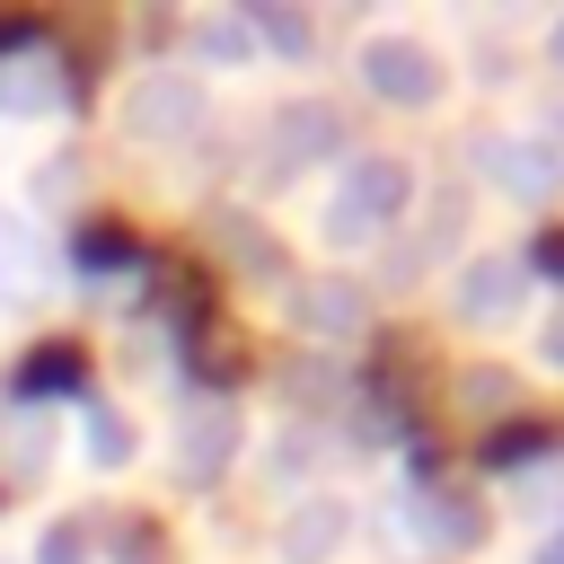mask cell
Segmentation results:
<instances>
[{
    "mask_svg": "<svg viewBox=\"0 0 564 564\" xmlns=\"http://www.w3.org/2000/svg\"><path fill=\"white\" fill-rule=\"evenodd\" d=\"M194 115H203V79H185V70H141L123 88V132L132 141H185Z\"/></svg>",
    "mask_w": 564,
    "mask_h": 564,
    "instance_id": "obj_1",
    "label": "cell"
},
{
    "mask_svg": "<svg viewBox=\"0 0 564 564\" xmlns=\"http://www.w3.org/2000/svg\"><path fill=\"white\" fill-rule=\"evenodd\" d=\"M62 115V62L53 53H0V123Z\"/></svg>",
    "mask_w": 564,
    "mask_h": 564,
    "instance_id": "obj_2",
    "label": "cell"
},
{
    "mask_svg": "<svg viewBox=\"0 0 564 564\" xmlns=\"http://www.w3.org/2000/svg\"><path fill=\"white\" fill-rule=\"evenodd\" d=\"M405 194V176L388 167V159H370V167H352L344 176V194H335V212H326V238H370L379 229V212Z\"/></svg>",
    "mask_w": 564,
    "mask_h": 564,
    "instance_id": "obj_3",
    "label": "cell"
},
{
    "mask_svg": "<svg viewBox=\"0 0 564 564\" xmlns=\"http://www.w3.org/2000/svg\"><path fill=\"white\" fill-rule=\"evenodd\" d=\"M220 458H229V405H185L176 414V476L203 485V476H220Z\"/></svg>",
    "mask_w": 564,
    "mask_h": 564,
    "instance_id": "obj_4",
    "label": "cell"
},
{
    "mask_svg": "<svg viewBox=\"0 0 564 564\" xmlns=\"http://www.w3.org/2000/svg\"><path fill=\"white\" fill-rule=\"evenodd\" d=\"M361 70L379 79V97H432V70H423L414 44H388V35H379V44L361 53Z\"/></svg>",
    "mask_w": 564,
    "mask_h": 564,
    "instance_id": "obj_5",
    "label": "cell"
},
{
    "mask_svg": "<svg viewBox=\"0 0 564 564\" xmlns=\"http://www.w3.org/2000/svg\"><path fill=\"white\" fill-rule=\"evenodd\" d=\"M335 538H344V511H335V502H308V511L282 529V555H291V564H317Z\"/></svg>",
    "mask_w": 564,
    "mask_h": 564,
    "instance_id": "obj_6",
    "label": "cell"
},
{
    "mask_svg": "<svg viewBox=\"0 0 564 564\" xmlns=\"http://www.w3.org/2000/svg\"><path fill=\"white\" fill-rule=\"evenodd\" d=\"M123 458H132V423L97 405V414H88V467H123Z\"/></svg>",
    "mask_w": 564,
    "mask_h": 564,
    "instance_id": "obj_7",
    "label": "cell"
},
{
    "mask_svg": "<svg viewBox=\"0 0 564 564\" xmlns=\"http://www.w3.org/2000/svg\"><path fill=\"white\" fill-rule=\"evenodd\" d=\"M9 432H18V467H26V476H35V467H44V458H53V414H18V423H9Z\"/></svg>",
    "mask_w": 564,
    "mask_h": 564,
    "instance_id": "obj_8",
    "label": "cell"
},
{
    "mask_svg": "<svg viewBox=\"0 0 564 564\" xmlns=\"http://www.w3.org/2000/svg\"><path fill=\"white\" fill-rule=\"evenodd\" d=\"M88 555V538H79V520H53L44 538H35V564H79Z\"/></svg>",
    "mask_w": 564,
    "mask_h": 564,
    "instance_id": "obj_9",
    "label": "cell"
},
{
    "mask_svg": "<svg viewBox=\"0 0 564 564\" xmlns=\"http://www.w3.org/2000/svg\"><path fill=\"white\" fill-rule=\"evenodd\" d=\"M9 264H18V229H9V212H0V282H9Z\"/></svg>",
    "mask_w": 564,
    "mask_h": 564,
    "instance_id": "obj_10",
    "label": "cell"
}]
</instances>
